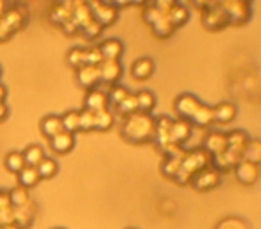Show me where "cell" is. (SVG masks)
<instances>
[{
  "instance_id": "23",
  "label": "cell",
  "mask_w": 261,
  "mask_h": 229,
  "mask_svg": "<svg viewBox=\"0 0 261 229\" xmlns=\"http://www.w3.org/2000/svg\"><path fill=\"white\" fill-rule=\"evenodd\" d=\"M73 145H75V135H72V133L61 131L59 135H56V136H52V138H50L52 150H54V152H58V154L70 152V150L73 149Z\"/></svg>"
},
{
  "instance_id": "1",
  "label": "cell",
  "mask_w": 261,
  "mask_h": 229,
  "mask_svg": "<svg viewBox=\"0 0 261 229\" xmlns=\"http://www.w3.org/2000/svg\"><path fill=\"white\" fill-rule=\"evenodd\" d=\"M120 135L125 142L136 143V145L152 142L154 117L150 113H133V115L123 118V122L120 124Z\"/></svg>"
},
{
  "instance_id": "45",
  "label": "cell",
  "mask_w": 261,
  "mask_h": 229,
  "mask_svg": "<svg viewBox=\"0 0 261 229\" xmlns=\"http://www.w3.org/2000/svg\"><path fill=\"white\" fill-rule=\"evenodd\" d=\"M9 224H15V217H13V208H4L0 210V227Z\"/></svg>"
},
{
  "instance_id": "53",
  "label": "cell",
  "mask_w": 261,
  "mask_h": 229,
  "mask_svg": "<svg viewBox=\"0 0 261 229\" xmlns=\"http://www.w3.org/2000/svg\"><path fill=\"white\" fill-rule=\"evenodd\" d=\"M0 77H2V66H0Z\"/></svg>"
},
{
  "instance_id": "24",
  "label": "cell",
  "mask_w": 261,
  "mask_h": 229,
  "mask_svg": "<svg viewBox=\"0 0 261 229\" xmlns=\"http://www.w3.org/2000/svg\"><path fill=\"white\" fill-rule=\"evenodd\" d=\"M34 213H36V206L33 204V200L29 204H25V206L13 210L15 225H18L20 229H27L34 222Z\"/></svg>"
},
{
  "instance_id": "26",
  "label": "cell",
  "mask_w": 261,
  "mask_h": 229,
  "mask_svg": "<svg viewBox=\"0 0 261 229\" xmlns=\"http://www.w3.org/2000/svg\"><path fill=\"white\" fill-rule=\"evenodd\" d=\"M72 4L73 2H58L50 9V22L61 27L66 20L72 18Z\"/></svg>"
},
{
  "instance_id": "31",
  "label": "cell",
  "mask_w": 261,
  "mask_h": 229,
  "mask_svg": "<svg viewBox=\"0 0 261 229\" xmlns=\"http://www.w3.org/2000/svg\"><path fill=\"white\" fill-rule=\"evenodd\" d=\"M136 102H138V111L142 113H150L156 108V95L150 90H140L136 91Z\"/></svg>"
},
{
  "instance_id": "2",
  "label": "cell",
  "mask_w": 261,
  "mask_h": 229,
  "mask_svg": "<svg viewBox=\"0 0 261 229\" xmlns=\"http://www.w3.org/2000/svg\"><path fill=\"white\" fill-rule=\"evenodd\" d=\"M210 161H211V158L207 156L200 147L192 149V150H186L185 156H182V161H181V168H179L174 181L179 183V185H188L190 179L193 177V174L199 172L200 168L207 167Z\"/></svg>"
},
{
  "instance_id": "55",
  "label": "cell",
  "mask_w": 261,
  "mask_h": 229,
  "mask_svg": "<svg viewBox=\"0 0 261 229\" xmlns=\"http://www.w3.org/2000/svg\"><path fill=\"white\" fill-rule=\"evenodd\" d=\"M54 229H63V227H54Z\"/></svg>"
},
{
  "instance_id": "15",
  "label": "cell",
  "mask_w": 261,
  "mask_h": 229,
  "mask_svg": "<svg viewBox=\"0 0 261 229\" xmlns=\"http://www.w3.org/2000/svg\"><path fill=\"white\" fill-rule=\"evenodd\" d=\"M91 113L102 111V109H108V95L102 88H91V90H86V95H84V108Z\"/></svg>"
},
{
  "instance_id": "50",
  "label": "cell",
  "mask_w": 261,
  "mask_h": 229,
  "mask_svg": "<svg viewBox=\"0 0 261 229\" xmlns=\"http://www.w3.org/2000/svg\"><path fill=\"white\" fill-rule=\"evenodd\" d=\"M6 98H8V88L4 83H0V102H6Z\"/></svg>"
},
{
  "instance_id": "8",
  "label": "cell",
  "mask_w": 261,
  "mask_h": 229,
  "mask_svg": "<svg viewBox=\"0 0 261 229\" xmlns=\"http://www.w3.org/2000/svg\"><path fill=\"white\" fill-rule=\"evenodd\" d=\"M199 106H200V98L193 93H188V91L177 95L174 100V108H175L179 120H186V122L192 118V115L195 113V109L199 108Z\"/></svg>"
},
{
  "instance_id": "49",
  "label": "cell",
  "mask_w": 261,
  "mask_h": 229,
  "mask_svg": "<svg viewBox=\"0 0 261 229\" xmlns=\"http://www.w3.org/2000/svg\"><path fill=\"white\" fill-rule=\"evenodd\" d=\"M9 117V106L6 102H0V122H4Z\"/></svg>"
},
{
  "instance_id": "9",
  "label": "cell",
  "mask_w": 261,
  "mask_h": 229,
  "mask_svg": "<svg viewBox=\"0 0 261 229\" xmlns=\"http://www.w3.org/2000/svg\"><path fill=\"white\" fill-rule=\"evenodd\" d=\"M185 152L186 150L182 149V147H172L170 150L165 152V160H163V163H161V172H163L165 177L174 179L175 175H177Z\"/></svg>"
},
{
  "instance_id": "30",
  "label": "cell",
  "mask_w": 261,
  "mask_h": 229,
  "mask_svg": "<svg viewBox=\"0 0 261 229\" xmlns=\"http://www.w3.org/2000/svg\"><path fill=\"white\" fill-rule=\"evenodd\" d=\"M16 175H18V186H22V188H25V190L34 188V186L40 183V175H38L34 167H23Z\"/></svg>"
},
{
  "instance_id": "36",
  "label": "cell",
  "mask_w": 261,
  "mask_h": 229,
  "mask_svg": "<svg viewBox=\"0 0 261 229\" xmlns=\"http://www.w3.org/2000/svg\"><path fill=\"white\" fill-rule=\"evenodd\" d=\"M115 111L118 113L120 117H123V118L138 111V102H136V95L133 93V91H129V95H127V97L123 98V100L120 102L118 106H115Z\"/></svg>"
},
{
  "instance_id": "29",
  "label": "cell",
  "mask_w": 261,
  "mask_h": 229,
  "mask_svg": "<svg viewBox=\"0 0 261 229\" xmlns=\"http://www.w3.org/2000/svg\"><path fill=\"white\" fill-rule=\"evenodd\" d=\"M22 156H23V161H25V167L36 168L38 163L45 158V150H43V147L38 145V143H31V145H27L25 149L22 150Z\"/></svg>"
},
{
  "instance_id": "42",
  "label": "cell",
  "mask_w": 261,
  "mask_h": 229,
  "mask_svg": "<svg viewBox=\"0 0 261 229\" xmlns=\"http://www.w3.org/2000/svg\"><path fill=\"white\" fill-rule=\"evenodd\" d=\"M102 31H104V29H102V27L98 26L93 18H90L86 23H83V26H81V33H83V36L86 38V40H90V41L97 40V38L102 34Z\"/></svg>"
},
{
  "instance_id": "41",
  "label": "cell",
  "mask_w": 261,
  "mask_h": 229,
  "mask_svg": "<svg viewBox=\"0 0 261 229\" xmlns=\"http://www.w3.org/2000/svg\"><path fill=\"white\" fill-rule=\"evenodd\" d=\"M215 229H250V225H249V222L243 220V218L231 215V217L222 218Z\"/></svg>"
},
{
  "instance_id": "25",
  "label": "cell",
  "mask_w": 261,
  "mask_h": 229,
  "mask_svg": "<svg viewBox=\"0 0 261 229\" xmlns=\"http://www.w3.org/2000/svg\"><path fill=\"white\" fill-rule=\"evenodd\" d=\"M40 129H41V135L47 136V138L50 140L52 136L59 135V133L63 131L61 117H59V115H54V113H50V115H45V117L41 118V122H40Z\"/></svg>"
},
{
  "instance_id": "28",
  "label": "cell",
  "mask_w": 261,
  "mask_h": 229,
  "mask_svg": "<svg viewBox=\"0 0 261 229\" xmlns=\"http://www.w3.org/2000/svg\"><path fill=\"white\" fill-rule=\"evenodd\" d=\"M149 26L152 27V33L156 34L158 38H170L175 31L167 15H160L158 18H154Z\"/></svg>"
},
{
  "instance_id": "51",
  "label": "cell",
  "mask_w": 261,
  "mask_h": 229,
  "mask_svg": "<svg viewBox=\"0 0 261 229\" xmlns=\"http://www.w3.org/2000/svg\"><path fill=\"white\" fill-rule=\"evenodd\" d=\"M6 11H8V6H6L4 0H0V18L6 15Z\"/></svg>"
},
{
  "instance_id": "44",
  "label": "cell",
  "mask_w": 261,
  "mask_h": 229,
  "mask_svg": "<svg viewBox=\"0 0 261 229\" xmlns=\"http://www.w3.org/2000/svg\"><path fill=\"white\" fill-rule=\"evenodd\" d=\"M104 61L100 56V50H98L97 45H91V47H86V65L88 66H98Z\"/></svg>"
},
{
  "instance_id": "19",
  "label": "cell",
  "mask_w": 261,
  "mask_h": 229,
  "mask_svg": "<svg viewBox=\"0 0 261 229\" xmlns=\"http://www.w3.org/2000/svg\"><path fill=\"white\" fill-rule=\"evenodd\" d=\"M190 136H192V125H190V122L186 120H175L172 122V128H170V142L172 145L175 147H182L186 142L190 140Z\"/></svg>"
},
{
  "instance_id": "17",
  "label": "cell",
  "mask_w": 261,
  "mask_h": 229,
  "mask_svg": "<svg viewBox=\"0 0 261 229\" xmlns=\"http://www.w3.org/2000/svg\"><path fill=\"white\" fill-rule=\"evenodd\" d=\"M236 115H238V108H236V104H232V102H229V100H222V102H218L217 106H213L215 124L225 125L234 120Z\"/></svg>"
},
{
  "instance_id": "34",
  "label": "cell",
  "mask_w": 261,
  "mask_h": 229,
  "mask_svg": "<svg viewBox=\"0 0 261 229\" xmlns=\"http://www.w3.org/2000/svg\"><path fill=\"white\" fill-rule=\"evenodd\" d=\"M242 160L250 161L254 165H259L261 161V142L257 138H250L249 143H247L245 150L242 154Z\"/></svg>"
},
{
  "instance_id": "39",
  "label": "cell",
  "mask_w": 261,
  "mask_h": 229,
  "mask_svg": "<svg viewBox=\"0 0 261 229\" xmlns=\"http://www.w3.org/2000/svg\"><path fill=\"white\" fill-rule=\"evenodd\" d=\"M4 167L8 168L13 174H18L23 167H25V161H23V156L20 150H9L4 158Z\"/></svg>"
},
{
  "instance_id": "21",
  "label": "cell",
  "mask_w": 261,
  "mask_h": 229,
  "mask_svg": "<svg viewBox=\"0 0 261 229\" xmlns=\"http://www.w3.org/2000/svg\"><path fill=\"white\" fill-rule=\"evenodd\" d=\"M240 160H242V158L236 156V154H232L231 150L225 149L224 152H220V154H217V156L211 158L210 165L218 172V174H222V172H231Z\"/></svg>"
},
{
  "instance_id": "5",
  "label": "cell",
  "mask_w": 261,
  "mask_h": 229,
  "mask_svg": "<svg viewBox=\"0 0 261 229\" xmlns=\"http://www.w3.org/2000/svg\"><path fill=\"white\" fill-rule=\"evenodd\" d=\"M172 122L174 118L168 117V115H161V117L154 118V136H152V142L156 143V147L161 150V152H167L170 150L172 142H170V128H172Z\"/></svg>"
},
{
  "instance_id": "43",
  "label": "cell",
  "mask_w": 261,
  "mask_h": 229,
  "mask_svg": "<svg viewBox=\"0 0 261 229\" xmlns=\"http://www.w3.org/2000/svg\"><path fill=\"white\" fill-rule=\"evenodd\" d=\"M95 129V113L88 109L79 111V131H93Z\"/></svg>"
},
{
  "instance_id": "14",
  "label": "cell",
  "mask_w": 261,
  "mask_h": 229,
  "mask_svg": "<svg viewBox=\"0 0 261 229\" xmlns=\"http://www.w3.org/2000/svg\"><path fill=\"white\" fill-rule=\"evenodd\" d=\"M98 72H100V83L113 86V84H118L123 73V66L120 61H102L98 65Z\"/></svg>"
},
{
  "instance_id": "35",
  "label": "cell",
  "mask_w": 261,
  "mask_h": 229,
  "mask_svg": "<svg viewBox=\"0 0 261 229\" xmlns=\"http://www.w3.org/2000/svg\"><path fill=\"white\" fill-rule=\"evenodd\" d=\"M61 125L63 131L75 135L79 131V109H68L61 115Z\"/></svg>"
},
{
  "instance_id": "18",
  "label": "cell",
  "mask_w": 261,
  "mask_h": 229,
  "mask_svg": "<svg viewBox=\"0 0 261 229\" xmlns=\"http://www.w3.org/2000/svg\"><path fill=\"white\" fill-rule=\"evenodd\" d=\"M190 125L192 128H200V129H210L211 125L215 124L213 122V106L204 104L200 102V106L195 109V113L190 118Z\"/></svg>"
},
{
  "instance_id": "20",
  "label": "cell",
  "mask_w": 261,
  "mask_h": 229,
  "mask_svg": "<svg viewBox=\"0 0 261 229\" xmlns=\"http://www.w3.org/2000/svg\"><path fill=\"white\" fill-rule=\"evenodd\" d=\"M154 68H156L154 59L149 58V56H143V58H138L136 61H133V65H130V75L136 81H147L154 73Z\"/></svg>"
},
{
  "instance_id": "6",
  "label": "cell",
  "mask_w": 261,
  "mask_h": 229,
  "mask_svg": "<svg viewBox=\"0 0 261 229\" xmlns=\"http://www.w3.org/2000/svg\"><path fill=\"white\" fill-rule=\"evenodd\" d=\"M190 183L197 192H211L220 185V174L211 165H207V167L200 168L199 172H195Z\"/></svg>"
},
{
  "instance_id": "40",
  "label": "cell",
  "mask_w": 261,
  "mask_h": 229,
  "mask_svg": "<svg viewBox=\"0 0 261 229\" xmlns=\"http://www.w3.org/2000/svg\"><path fill=\"white\" fill-rule=\"evenodd\" d=\"M106 95H108V104H111L115 108V106H118L129 95V88L122 86V84H113L111 90L106 91Z\"/></svg>"
},
{
  "instance_id": "13",
  "label": "cell",
  "mask_w": 261,
  "mask_h": 229,
  "mask_svg": "<svg viewBox=\"0 0 261 229\" xmlns=\"http://www.w3.org/2000/svg\"><path fill=\"white\" fill-rule=\"evenodd\" d=\"M250 136L247 135L243 129H232V131L225 133V149L231 150L232 154L242 158L243 150H245L247 143H249Z\"/></svg>"
},
{
  "instance_id": "37",
  "label": "cell",
  "mask_w": 261,
  "mask_h": 229,
  "mask_svg": "<svg viewBox=\"0 0 261 229\" xmlns=\"http://www.w3.org/2000/svg\"><path fill=\"white\" fill-rule=\"evenodd\" d=\"M115 124V113L109 109L95 113V131H109Z\"/></svg>"
},
{
  "instance_id": "10",
  "label": "cell",
  "mask_w": 261,
  "mask_h": 229,
  "mask_svg": "<svg viewBox=\"0 0 261 229\" xmlns=\"http://www.w3.org/2000/svg\"><path fill=\"white\" fill-rule=\"evenodd\" d=\"M200 149L207 154L210 158L217 156V154L224 152L225 150V133L218 131V129H210L204 136V142Z\"/></svg>"
},
{
  "instance_id": "16",
  "label": "cell",
  "mask_w": 261,
  "mask_h": 229,
  "mask_svg": "<svg viewBox=\"0 0 261 229\" xmlns=\"http://www.w3.org/2000/svg\"><path fill=\"white\" fill-rule=\"evenodd\" d=\"M75 81L79 86L91 90V88H97L100 84V72H98V66H81L75 70Z\"/></svg>"
},
{
  "instance_id": "22",
  "label": "cell",
  "mask_w": 261,
  "mask_h": 229,
  "mask_svg": "<svg viewBox=\"0 0 261 229\" xmlns=\"http://www.w3.org/2000/svg\"><path fill=\"white\" fill-rule=\"evenodd\" d=\"M2 18H4V22L16 33V31L25 27L27 11H25V8H22V6H15V8H8V11H6V15L2 16Z\"/></svg>"
},
{
  "instance_id": "7",
  "label": "cell",
  "mask_w": 261,
  "mask_h": 229,
  "mask_svg": "<svg viewBox=\"0 0 261 229\" xmlns=\"http://www.w3.org/2000/svg\"><path fill=\"white\" fill-rule=\"evenodd\" d=\"M202 23L210 31H222L224 27L229 26V20L225 13L222 11L220 4H204Z\"/></svg>"
},
{
  "instance_id": "32",
  "label": "cell",
  "mask_w": 261,
  "mask_h": 229,
  "mask_svg": "<svg viewBox=\"0 0 261 229\" xmlns=\"http://www.w3.org/2000/svg\"><path fill=\"white\" fill-rule=\"evenodd\" d=\"M36 172H38V175H40V179H52L59 172V165L54 158L45 156L43 160L38 163Z\"/></svg>"
},
{
  "instance_id": "12",
  "label": "cell",
  "mask_w": 261,
  "mask_h": 229,
  "mask_svg": "<svg viewBox=\"0 0 261 229\" xmlns=\"http://www.w3.org/2000/svg\"><path fill=\"white\" fill-rule=\"evenodd\" d=\"M232 170H234L236 179H238L242 185L250 186L257 181V175H259V165H254V163H250V161L240 160Z\"/></svg>"
},
{
  "instance_id": "54",
  "label": "cell",
  "mask_w": 261,
  "mask_h": 229,
  "mask_svg": "<svg viewBox=\"0 0 261 229\" xmlns=\"http://www.w3.org/2000/svg\"><path fill=\"white\" fill-rule=\"evenodd\" d=\"M127 229H136V227H127Z\"/></svg>"
},
{
  "instance_id": "38",
  "label": "cell",
  "mask_w": 261,
  "mask_h": 229,
  "mask_svg": "<svg viewBox=\"0 0 261 229\" xmlns=\"http://www.w3.org/2000/svg\"><path fill=\"white\" fill-rule=\"evenodd\" d=\"M66 63L73 70L86 65V47H72L66 52Z\"/></svg>"
},
{
  "instance_id": "4",
  "label": "cell",
  "mask_w": 261,
  "mask_h": 229,
  "mask_svg": "<svg viewBox=\"0 0 261 229\" xmlns=\"http://www.w3.org/2000/svg\"><path fill=\"white\" fill-rule=\"evenodd\" d=\"M88 9H90V16L104 29L115 23V20L118 18V8L116 4L111 2H86Z\"/></svg>"
},
{
  "instance_id": "46",
  "label": "cell",
  "mask_w": 261,
  "mask_h": 229,
  "mask_svg": "<svg viewBox=\"0 0 261 229\" xmlns=\"http://www.w3.org/2000/svg\"><path fill=\"white\" fill-rule=\"evenodd\" d=\"M61 31H63L65 34H68V36H72V34H77V33H79V31H81V26H79V23H77L73 18H70V20H66V22L61 26Z\"/></svg>"
},
{
  "instance_id": "47",
  "label": "cell",
  "mask_w": 261,
  "mask_h": 229,
  "mask_svg": "<svg viewBox=\"0 0 261 229\" xmlns=\"http://www.w3.org/2000/svg\"><path fill=\"white\" fill-rule=\"evenodd\" d=\"M13 34H15V31L4 22V18H0V41H8Z\"/></svg>"
},
{
  "instance_id": "33",
  "label": "cell",
  "mask_w": 261,
  "mask_h": 229,
  "mask_svg": "<svg viewBox=\"0 0 261 229\" xmlns=\"http://www.w3.org/2000/svg\"><path fill=\"white\" fill-rule=\"evenodd\" d=\"M8 197H9V204H11L13 210H16V208H22V206H25V204L31 202L29 190L22 188V186H15V188H11L8 192Z\"/></svg>"
},
{
  "instance_id": "48",
  "label": "cell",
  "mask_w": 261,
  "mask_h": 229,
  "mask_svg": "<svg viewBox=\"0 0 261 229\" xmlns=\"http://www.w3.org/2000/svg\"><path fill=\"white\" fill-rule=\"evenodd\" d=\"M4 208H11V204H9L8 192H4V190H0V210H4Z\"/></svg>"
},
{
  "instance_id": "52",
  "label": "cell",
  "mask_w": 261,
  "mask_h": 229,
  "mask_svg": "<svg viewBox=\"0 0 261 229\" xmlns=\"http://www.w3.org/2000/svg\"><path fill=\"white\" fill-rule=\"evenodd\" d=\"M0 229H20V227L15 224H9V225H4V227H0Z\"/></svg>"
},
{
  "instance_id": "27",
  "label": "cell",
  "mask_w": 261,
  "mask_h": 229,
  "mask_svg": "<svg viewBox=\"0 0 261 229\" xmlns=\"http://www.w3.org/2000/svg\"><path fill=\"white\" fill-rule=\"evenodd\" d=\"M167 16H168V20H170L172 26H174V29H177V27H182L186 22H188L190 11L185 4H181V2H174V6H172V9L168 11Z\"/></svg>"
},
{
  "instance_id": "11",
  "label": "cell",
  "mask_w": 261,
  "mask_h": 229,
  "mask_svg": "<svg viewBox=\"0 0 261 229\" xmlns=\"http://www.w3.org/2000/svg\"><path fill=\"white\" fill-rule=\"evenodd\" d=\"M97 47L100 50V56L104 61H120V58L123 56V50H125L123 41L118 40V38H106Z\"/></svg>"
},
{
  "instance_id": "3",
  "label": "cell",
  "mask_w": 261,
  "mask_h": 229,
  "mask_svg": "<svg viewBox=\"0 0 261 229\" xmlns=\"http://www.w3.org/2000/svg\"><path fill=\"white\" fill-rule=\"evenodd\" d=\"M218 4L227 16L229 26H243L252 16V4L245 0H227V2H218Z\"/></svg>"
}]
</instances>
